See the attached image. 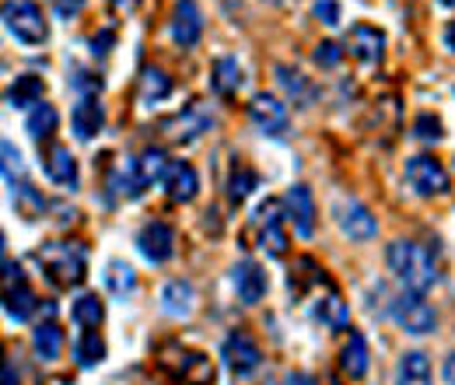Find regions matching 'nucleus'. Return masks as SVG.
Returning a JSON list of instances; mask_svg holds the SVG:
<instances>
[{
  "label": "nucleus",
  "instance_id": "4468645a",
  "mask_svg": "<svg viewBox=\"0 0 455 385\" xmlns=\"http://www.w3.org/2000/svg\"><path fill=\"white\" fill-rule=\"evenodd\" d=\"M274 74H277L281 92L291 99V106H298V109H312V106L319 102V84H315L312 77H305L298 67L277 63V67H274Z\"/></svg>",
  "mask_w": 455,
  "mask_h": 385
},
{
  "label": "nucleus",
  "instance_id": "de8ad7c7",
  "mask_svg": "<svg viewBox=\"0 0 455 385\" xmlns=\"http://www.w3.org/2000/svg\"><path fill=\"white\" fill-rule=\"evenodd\" d=\"M438 4H445V7H455V0H438Z\"/></svg>",
  "mask_w": 455,
  "mask_h": 385
},
{
  "label": "nucleus",
  "instance_id": "6e6552de",
  "mask_svg": "<svg viewBox=\"0 0 455 385\" xmlns=\"http://www.w3.org/2000/svg\"><path fill=\"white\" fill-rule=\"evenodd\" d=\"M221 357H225L228 372L238 375V379L252 375V372L263 365V350H259V343L242 330H235L225 336V343H221Z\"/></svg>",
  "mask_w": 455,
  "mask_h": 385
},
{
  "label": "nucleus",
  "instance_id": "4c0bfd02",
  "mask_svg": "<svg viewBox=\"0 0 455 385\" xmlns=\"http://www.w3.org/2000/svg\"><path fill=\"white\" fill-rule=\"evenodd\" d=\"M413 137L424 140V144H438V140L445 137V123H442L438 116H431V112H420V116L413 119Z\"/></svg>",
  "mask_w": 455,
  "mask_h": 385
},
{
  "label": "nucleus",
  "instance_id": "1a4fd4ad",
  "mask_svg": "<svg viewBox=\"0 0 455 385\" xmlns=\"http://www.w3.org/2000/svg\"><path fill=\"white\" fill-rule=\"evenodd\" d=\"M284 200H263L256 211V224H259V245L270 256H284L287 253V231H284Z\"/></svg>",
  "mask_w": 455,
  "mask_h": 385
},
{
  "label": "nucleus",
  "instance_id": "79ce46f5",
  "mask_svg": "<svg viewBox=\"0 0 455 385\" xmlns=\"http://www.w3.org/2000/svg\"><path fill=\"white\" fill-rule=\"evenodd\" d=\"M113 32H99L95 39H92V53H99V56H106L109 53V46H113Z\"/></svg>",
  "mask_w": 455,
  "mask_h": 385
},
{
  "label": "nucleus",
  "instance_id": "bb28decb",
  "mask_svg": "<svg viewBox=\"0 0 455 385\" xmlns=\"http://www.w3.org/2000/svg\"><path fill=\"white\" fill-rule=\"evenodd\" d=\"M172 77L162 70V67H144V74H140V102L144 106H158V102H165L172 95Z\"/></svg>",
  "mask_w": 455,
  "mask_h": 385
},
{
  "label": "nucleus",
  "instance_id": "20e7f679",
  "mask_svg": "<svg viewBox=\"0 0 455 385\" xmlns=\"http://www.w3.org/2000/svg\"><path fill=\"white\" fill-rule=\"evenodd\" d=\"M389 319L410 336H427L438 326L435 305L424 301V294H417V291H399L396 298L389 301Z\"/></svg>",
  "mask_w": 455,
  "mask_h": 385
},
{
  "label": "nucleus",
  "instance_id": "8fccbe9b",
  "mask_svg": "<svg viewBox=\"0 0 455 385\" xmlns=\"http://www.w3.org/2000/svg\"><path fill=\"white\" fill-rule=\"evenodd\" d=\"M263 385H277V382H263Z\"/></svg>",
  "mask_w": 455,
  "mask_h": 385
},
{
  "label": "nucleus",
  "instance_id": "f704fd0d",
  "mask_svg": "<svg viewBox=\"0 0 455 385\" xmlns=\"http://www.w3.org/2000/svg\"><path fill=\"white\" fill-rule=\"evenodd\" d=\"M11 204H14V211H18V218L25 221H36L43 214V207H46V200L39 197V189H32V186H18V189H11Z\"/></svg>",
  "mask_w": 455,
  "mask_h": 385
},
{
  "label": "nucleus",
  "instance_id": "5701e85b",
  "mask_svg": "<svg viewBox=\"0 0 455 385\" xmlns=\"http://www.w3.org/2000/svg\"><path fill=\"white\" fill-rule=\"evenodd\" d=\"M144 193V179H140V168H137V158H123L119 165L113 168L109 175V197L119 200V197H140Z\"/></svg>",
  "mask_w": 455,
  "mask_h": 385
},
{
  "label": "nucleus",
  "instance_id": "37998d69",
  "mask_svg": "<svg viewBox=\"0 0 455 385\" xmlns=\"http://www.w3.org/2000/svg\"><path fill=\"white\" fill-rule=\"evenodd\" d=\"M442 379H445V385H455V354L445 357V365H442Z\"/></svg>",
  "mask_w": 455,
  "mask_h": 385
},
{
  "label": "nucleus",
  "instance_id": "ddd939ff",
  "mask_svg": "<svg viewBox=\"0 0 455 385\" xmlns=\"http://www.w3.org/2000/svg\"><path fill=\"white\" fill-rule=\"evenodd\" d=\"M169 32L172 39H175V46H182V50H193L200 43V36H204V11H200L196 0H175Z\"/></svg>",
  "mask_w": 455,
  "mask_h": 385
},
{
  "label": "nucleus",
  "instance_id": "9d476101",
  "mask_svg": "<svg viewBox=\"0 0 455 385\" xmlns=\"http://www.w3.org/2000/svg\"><path fill=\"white\" fill-rule=\"evenodd\" d=\"M343 50L364 67H379L382 56H386V32L375 28V25H364V21L350 25V32L343 39Z\"/></svg>",
  "mask_w": 455,
  "mask_h": 385
},
{
  "label": "nucleus",
  "instance_id": "39448f33",
  "mask_svg": "<svg viewBox=\"0 0 455 385\" xmlns=\"http://www.w3.org/2000/svg\"><path fill=\"white\" fill-rule=\"evenodd\" d=\"M403 179H406V186H410L417 197H424V200H431V197H445L449 186H452L445 165H442L438 158H431V155H417V158H410L406 168H403Z\"/></svg>",
  "mask_w": 455,
  "mask_h": 385
},
{
  "label": "nucleus",
  "instance_id": "49530a36",
  "mask_svg": "<svg viewBox=\"0 0 455 385\" xmlns=\"http://www.w3.org/2000/svg\"><path fill=\"white\" fill-rule=\"evenodd\" d=\"M109 4H113L116 11H133V7L140 4V0H109Z\"/></svg>",
  "mask_w": 455,
  "mask_h": 385
},
{
  "label": "nucleus",
  "instance_id": "c756f323",
  "mask_svg": "<svg viewBox=\"0 0 455 385\" xmlns=\"http://www.w3.org/2000/svg\"><path fill=\"white\" fill-rule=\"evenodd\" d=\"M70 319H74L77 326H84V330L102 326V319H106L102 298H99V294H77V298L70 301Z\"/></svg>",
  "mask_w": 455,
  "mask_h": 385
},
{
  "label": "nucleus",
  "instance_id": "2eb2a0df",
  "mask_svg": "<svg viewBox=\"0 0 455 385\" xmlns=\"http://www.w3.org/2000/svg\"><path fill=\"white\" fill-rule=\"evenodd\" d=\"M231 287H235L238 301L256 305V301H263V294H267L270 280H267V270H263L256 260H242V263H235V267H231Z\"/></svg>",
  "mask_w": 455,
  "mask_h": 385
},
{
  "label": "nucleus",
  "instance_id": "58836bf2",
  "mask_svg": "<svg viewBox=\"0 0 455 385\" xmlns=\"http://www.w3.org/2000/svg\"><path fill=\"white\" fill-rule=\"evenodd\" d=\"M312 60H315V67L333 70V67L343 60V46H337V43H319V46H315V53H312Z\"/></svg>",
  "mask_w": 455,
  "mask_h": 385
},
{
  "label": "nucleus",
  "instance_id": "cd10ccee",
  "mask_svg": "<svg viewBox=\"0 0 455 385\" xmlns=\"http://www.w3.org/2000/svg\"><path fill=\"white\" fill-rule=\"evenodd\" d=\"M312 319H319L323 326H330V330H347V323H350V309H347V301H343L340 294H326V298H319L315 305H312Z\"/></svg>",
  "mask_w": 455,
  "mask_h": 385
},
{
  "label": "nucleus",
  "instance_id": "f257e3e1",
  "mask_svg": "<svg viewBox=\"0 0 455 385\" xmlns=\"http://www.w3.org/2000/svg\"><path fill=\"white\" fill-rule=\"evenodd\" d=\"M386 263L389 270L403 284V291H417V294H427L435 284H438V267L431 260V253L410 238H396L389 242L386 249Z\"/></svg>",
  "mask_w": 455,
  "mask_h": 385
},
{
  "label": "nucleus",
  "instance_id": "b1692460",
  "mask_svg": "<svg viewBox=\"0 0 455 385\" xmlns=\"http://www.w3.org/2000/svg\"><path fill=\"white\" fill-rule=\"evenodd\" d=\"M396 385H435L431 357L424 350H406L396 365Z\"/></svg>",
  "mask_w": 455,
  "mask_h": 385
},
{
  "label": "nucleus",
  "instance_id": "393cba45",
  "mask_svg": "<svg viewBox=\"0 0 455 385\" xmlns=\"http://www.w3.org/2000/svg\"><path fill=\"white\" fill-rule=\"evenodd\" d=\"M211 88H214V95H221V99H235V95H238V88H242V67L235 63V56H218V60H214Z\"/></svg>",
  "mask_w": 455,
  "mask_h": 385
},
{
  "label": "nucleus",
  "instance_id": "09e8293b",
  "mask_svg": "<svg viewBox=\"0 0 455 385\" xmlns=\"http://www.w3.org/2000/svg\"><path fill=\"white\" fill-rule=\"evenodd\" d=\"M259 4H284V0H259Z\"/></svg>",
  "mask_w": 455,
  "mask_h": 385
},
{
  "label": "nucleus",
  "instance_id": "aec40b11",
  "mask_svg": "<svg viewBox=\"0 0 455 385\" xmlns=\"http://www.w3.org/2000/svg\"><path fill=\"white\" fill-rule=\"evenodd\" d=\"M193 305H196V291H193L189 280L175 277V280H169V284L162 287V309H165V316L186 319V316L193 312Z\"/></svg>",
  "mask_w": 455,
  "mask_h": 385
},
{
  "label": "nucleus",
  "instance_id": "7c9ffc66",
  "mask_svg": "<svg viewBox=\"0 0 455 385\" xmlns=\"http://www.w3.org/2000/svg\"><path fill=\"white\" fill-rule=\"evenodd\" d=\"M102 280H106L109 294L119 298V301H126V298L133 294V287H137V274H133V267H130V263H123V260H109Z\"/></svg>",
  "mask_w": 455,
  "mask_h": 385
},
{
  "label": "nucleus",
  "instance_id": "f8f14e48",
  "mask_svg": "<svg viewBox=\"0 0 455 385\" xmlns=\"http://www.w3.org/2000/svg\"><path fill=\"white\" fill-rule=\"evenodd\" d=\"M137 253L148 260V263H169L172 253H175V231L165 221H148L140 231H137Z\"/></svg>",
  "mask_w": 455,
  "mask_h": 385
},
{
  "label": "nucleus",
  "instance_id": "ea45409f",
  "mask_svg": "<svg viewBox=\"0 0 455 385\" xmlns=\"http://www.w3.org/2000/svg\"><path fill=\"white\" fill-rule=\"evenodd\" d=\"M312 14H315L323 25L337 28V25H340V0H315V4H312Z\"/></svg>",
  "mask_w": 455,
  "mask_h": 385
},
{
  "label": "nucleus",
  "instance_id": "4be33fe9",
  "mask_svg": "<svg viewBox=\"0 0 455 385\" xmlns=\"http://www.w3.org/2000/svg\"><path fill=\"white\" fill-rule=\"evenodd\" d=\"M368 340L364 333H347V343L340 347V368L347 372V379H364L368 375Z\"/></svg>",
  "mask_w": 455,
  "mask_h": 385
},
{
  "label": "nucleus",
  "instance_id": "a211bd4d",
  "mask_svg": "<svg viewBox=\"0 0 455 385\" xmlns=\"http://www.w3.org/2000/svg\"><path fill=\"white\" fill-rule=\"evenodd\" d=\"M43 172L53 186H63V189H77L81 175H77V162L74 155L63 148V144H53L46 155H43Z\"/></svg>",
  "mask_w": 455,
  "mask_h": 385
},
{
  "label": "nucleus",
  "instance_id": "dca6fc26",
  "mask_svg": "<svg viewBox=\"0 0 455 385\" xmlns=\"http://www.w3.org/2000/svg\"><path fill=\"white\" fill-rule=\"evenodd\" d=\"M284 211H287V218H291V224H294V231H298L301 238H312V235H315V200H312V189H308V186L294 182V186L287 189Z\"/></svg>",
  "mask_w": 455,
  "mask_h": 385
},
{
  "label": "nucleus",
  "instance_id": "c9c22d12",
  "mask_svg": "<svg viewBox=\"0 0 455 385\" xmlns=\"http://www.w3.org/2000/svg\"><path fill=\"white\" fill-rule=\"evenodd\" d=\"M256 186H259V175H256L252 168L238 165L231 172V179H228V200H231V204H242Z\"/></svg>",
  "mask_w": 455,
  "mask_h": 385
},
{
  "label": "nucleus",
  "instance_id": "9b49d317",
  "mask_svg": "<svg viewBox=\"0 0 455 385\" xmlns=\"http://www.w3.org/2000/svg\"><path fill=\"white\" fill-rule=\"evenodd\" d=\"M249 123L263 133V137H284L287 126H291V116H287V106L277 99V95H256L249 102Z\"/></svg>",
  "mask_w": 455,
  "mask_h": 385
},
{
  "label": "nucleus",
  "instance_id": "6ab92c4d",
  "mask_svg": "<svg viewBox=\"0 0 455 385\" xmlns=\"http://www.w3.org/2000/svg\"><path fill=\"white\" fill-rule=\"evenodd\" d=\"M43 92H46V81H43V77H36V74H21V77L11 81L4 102H7L11 109H36V106L43 102Z\"/></svg>",
  "mask_w": 455,
  "mask_h": 385
},
{
  "label": "nucleus",
  "instance_id": "423d86ee",
  "mask_svg": "<svg viewBox=\"0 0 455 385\" xmlns=\"http://www.w3.org/2000/svg\"><path fill=\"white\" fill-rule=\"evenodd\" d=\"M214 126V116L207 109V102H189L182 112H175L169 116L165 123H162V130H165V137L175 140V144H193V140H200L207 130Z\"/></svg>",
  "mask_w": 455,
  "mask_h": 385
},
{
  "label": "nucleus",
  "instance_id": "7ed1b4c3",
  "mask_svg": "<svg viewBox=\"0 0 455 385\" xmlns=\"http://www.w3.org/2000/svg\"><path fill=\"white\" fill-rule=\"evenodd\" d=\"M4 28L21 46H43L50 39V21L36 0H4Z\"/></svg>",
  "mask_w": 455,
  "mask_h": 385
},
{
  "label": "nucleus",
  "instance_id": "a18cd8bd",
  "mask_svg": "<svg viewBox=\"0 0 455 385\" xmlns=\"http://www.w3.org/2000/svg\"><path fill=\"white\" fill-rule=\"evenodd\" d=\"M442 39H445V50L455 53V21H449V28H445V36H442Z\"/></svg>",
  "mask_w": 455,
  "mask_h": 385
},
{
  "label": "nucleus",
  "instance_id": "a19ab883",
  "mask_svg": "<svg viewBox=\"0 0 455 385\" xmlns=\"http://www.w3.org/2000/svg\"><path fill=\"white\" fill-rule=\"evenodd\" d=\"M50 4H53V11H57L60 21H70V18H77V14L84 11L88 0H50Z\"/></svg>",
  "mask_w": 455,
  "mask_h": 385
},
{
  "label": "nucleus",
  "instance_id": "473e14b6",
  "mask_svg": "<svg viewBox=\"0 0 455 385\" xmlns=\"http://www.w3.org/2000/svg\"><path fill=\"white\" fill-rule=\"evenodd\" d=\"M74 357H77L81 368H95V365H102V361H106V340H102L95 330H84L81 336H77V343H74Z\"/></svg>",
  "mask_w": 455,
  "mask_h": 385
},
{
  "label": "nucleus",
  "instance_id": "0eeeda50",
  "mask_svg": "<svg viewBox=\"0 0 455 385\" xmlns=\"http://www.w3.org/2000/svg\"><path fill=\"white\" fill-rule=\"evenodd\" d=\"M333 218H337V228H340L347 238H354V242H368V238L379 235V221H375V214H371L361 200H354V197H337V204H333Z\"/></svg>",
  "mask_w": 455,
  "mask_h": 385
},
{
  "label": "nucleus",
  "instance_id": "2f4dec72",
  "mask_svg": "<svg viewBox=\"0 0 455 385\" xmlns=\"http://www.w3.org/2000/svg\"><path fill=\"white\" fill-rule=\"evenodd\" d=\"M32 347H36L39 361H57L60 350H63V330L57 323H39L32 330Z\"/></svg>",
  "mask_w": 455,
  "mask_h": 385
},
{
  "label": "nucleus",
  "instance_id": "412c9836",
  "mask_svg": "<svg viewBox=\"0 0 455 385\" xmlns=\"http://www.w3.org/2000/svg\"><path fill=\"white\" fill-rule=\"evenodd\" d=\"M162 186L169 189V197L175 204H189L200 193V175H196V168L186 165V162H172L169 175H165Z\"/></svg>",
  "mask_w": 455,
  "mask_h": 385
},
{
  "label": "nucleus",
  "instance_id": "f03ea898",
  "mask_svg": "<svg viewBox=\"0 0 455 385\" xmlns=\"http://www.w3.org/2000/svg\"><path fill=\"white\" fill-rule=\"evenodd\" d=\"M36 263L57 287H77L88 277V249L81 242H46L36 253Z\"/></svg>",
  "mask_w": 455,
  "mask_h": 385
},
{
  "label": "nucleus",
  "instance_id": "e433bc0d",
  "mask_svg": "<svg viewBox=\"0 0 455 385\" xmlns=\"http://www.w3.org/2000/svg\"><path fill=\"white\" fill-rule=\"evenodd\" d=\"M0 155H4V186H7V189H18V186H21V175H25L21 151H18L11 140H4V144H0Z\"/></svg>",
  "mask_w": 455,
  "mask_h": 385
},
{
  "label": "nucleus",
  "instance_id": "c85d7f7f",
  "mask_svg": "<svg viewBox=\"0 0 455 385\" xmlns=\"http://www.w3.org/2000/svg\"><path fill=\"white\" fill-rule=\"evenodd\" d=\"M32 312H36V294H32L28 284H18V287H7V291H4V316H7L11 323L32 319Z\"/></svg>",
  "mask_w": 455,
  "mask_h": 385
},
{
  "label": "nucleus",
  "instance_id": "a878e982",
  "mask_svg": "<svg viewBox=\"0 0 455 385\" xmlns=\"http://www.w3.org/2000/svg\"><path fill=\"white\" fill-rule=\"evenodd\" d=\"M60 126V112L50 106V102H39L36 109H28L25 116V130H28V137L36 140V144H43V140H50L53 133H57Z\"/></svg>",
  "mask_w": 455,
  "mask_h": 385
},
{
  "label": "nucleus",
  "instance_id": "72a5a7b5",
  "mask_svg": "<svg viewBox=\"0 0 455 385\" xmlns=\"http://www.w3.org/2000/svg\"><path fill=\"white\" fill-rule=\"evenodd\" d=\"M137 168H140V179H144V189H148V186H155V182H165L172 162L162 148H148V151L137 158Z\"/></svg>",
  "mask_w": 455,
  "mask_h": 385
},
{
  "label": "nucleus",
  "instance_id": "c03bdc74",
  "mask_svg": "<svg viewBox=\"0 0 455 385\" xmlns=\"http://www.w3.org/2000/svg\"><path fill=\"white\" fill-rule=\"evenodd\" d=\"M4 385H18V372L11 361H4Z\"/></svg>",
  "mask_w": 455,
  "mask_h": 385
},
{
  "label": "nucleus",
  "instance_id": "f3484780",
  "mask_svg": "<svg viewBox=\"0 0 455 385\" xmlns=\"http://www.w3.org/2000/svg\"><path fill=\"white\" fill-rule=\"evenodd\" d=\"M102 126H106V109H102V102H99L95 95H92V99H81V102L70 109V130H74V137H77L81 144H88L92 137H99Z\"/></svg>",
  "mask_w": 455,
  "mask_h": 385
}]
</instances>
